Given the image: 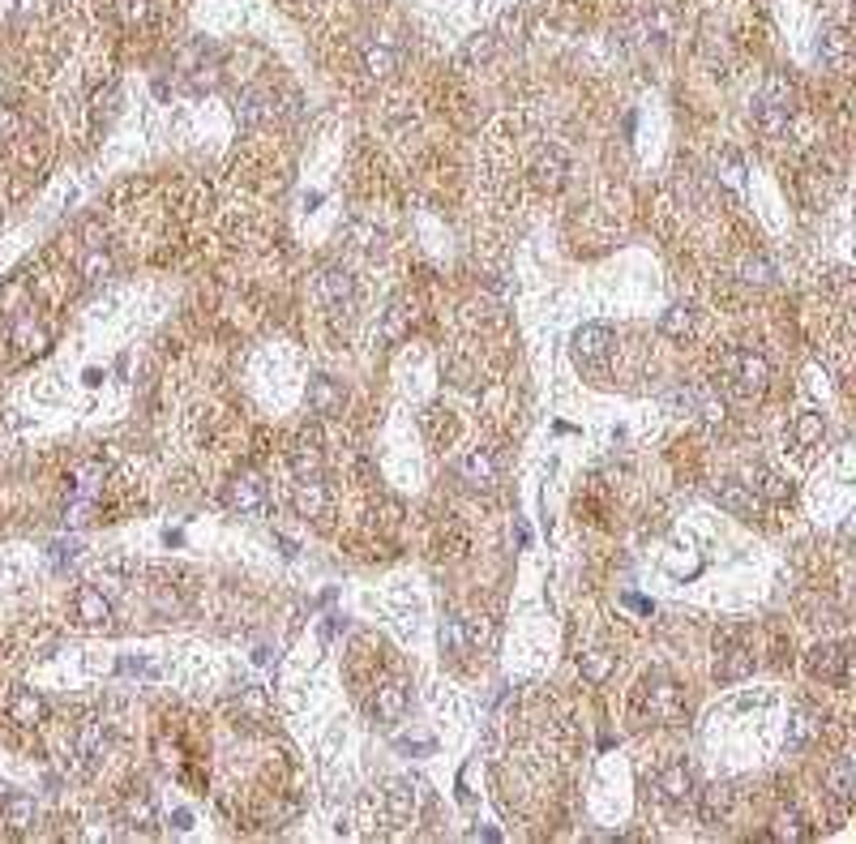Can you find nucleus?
I'll use <instances>...</instances> for the list:
<instances>
[{
	"label": "nucleus",
	"instance_id": "obj_1",
	"mask_svg": "<svg viewBox=\"0 0 856 844\" xmlns=\"http://www.w3.org/2000/svg\"><path fill=\"white\" fill-rule=\"evenodd\" d=\"M723 369V386L737 394V399H762L771 386V365L766 356L749 352V348H728L720 360Z\"/></svg>",
	"mask_w": 856,
	"mask_h": 844
},
{
	"label": "nucleus",
	"instance_id": "obj_2",
	"mask_svg": "<svg viewBox=\"0 0 856 844\" xmlns=\"http://www.w3.org/2000/svg\"><path fill=\"white\" fill-rule=\"evenodd\" d=\"M788 120H792V86H788V78L771 73L762 95L754 99V125L766 138H779V133H788Z\"/></svg>",
	"mask_w": 856,
	"mask_h": 844
},
{
	"label": "nucleus",
	"instance_id": "obj_3",
	"mask_svg": "<svg viewBox=\"0 0 856 844\" xmlns=\"http://www.w3.org/2000/svg\"><path fill=\"white\" fill-rule=\"evenodd\" d=\"M642 707H646V716H655V720H663V725H677V720L685 716L681 686H677L672 677H663V673L646 677V690H642Z\"/></svg>",
	"mask_w": 856,
	"mask_h": 844
},
{
	"label": "nucleus",
	"instance_id": "obj_4",
	"mask_svg": "<svg viewBox=\"0 0 856 844\" xmlns=\"http://www.w3.org/2000/svg\"><path fill=\"white\" fill-rule=\"evenodd\" d=\"M754 673V651L740 639V630H723L720 634V656H715V677L720 682H740Z\"/></svg>",
	"mask_w": 856,
	"mask_h": 844
},
{
	"label": "nucleus",
	"instance_id": "obj_5",
	"mask_svg": "<svg viewBox=\"0 0 856 844\" xmlns=\"http://www.w3.org/2000/svg\"><path fill=\"white\" fill-rule=\"evenodd\" d=\"M569 348H574V360L583 369H600L608 360V352H612V331L608 326H578L574 339H569Z\"/></svg>",
	"mask_w": 856,
	"mask_h": 844
},
{
	"label": "nucleus",
	"instance_id": "obj_6",
	"mask_svg": "<svg viewBox=\"0 0 856 844\" xmlns=\"http://www.w3.org/2000/svg\"><path fill=\"white\" fill-rule=\"evenodd\" d=\"M531 180H535V189H544V194L565 189V180H569V155H565L561 146H544L540 155L531 159Z\"/></svg>",
	"mask_w": 856,
	"mask_h": 844
},
{
	"label": "nucleus",
	"instance_id": "obj_7",
	"mask_svg": "<svg viewBox=\"0 0 856 844\" xmlns=\"http://www.w3.org/2000/svg\"><path fill=\"white\" fill-rule=\"evenodd\" d=\"M312 292H317V300L326 309H351L355 305V283H351V275L343 266H326L317 275V283H312Z\"/></svg>",
	"mask_w": 856,
	"mask_h": 844
},
{
	"label": "nucleus",
	"instance_id": "obj_8",
	"mask_svg": "<svg viewBox=\"0 0 856 844\" xmlns=\"http://www.w3.org/2000/svg\"><path fill=\"white\" fill-rule=\"evenodd\" d=\"M407 703H411V686L403 682V677L381 682L377 694H372V716H377V725H398L403 711H407Z\"/></svg>",
	"mask_w": 856,
	"mask_h": 844
},
{
	"label": "nucleus",
	"instance_id": "obj_9",
	"mask_svg": "<svg viewBox=\"0 0 856 844\" xmlns=\"http://www.w3.org/2000/svg\"><path fill=\"white\" fill-rule=\"evenodd\" d=\"M287 463H292L295 480L321 476V437H317V429H304L292 446H287Z\"/></svg>",
	"mask_w": 856,
	"mask_h": 844
},
{
	"label": "nucleus",
	"instance_id": "obj_10",
	"mask_svg": "<svg viewBox=\"0 0 856 844\" xmlns=\"http://www.w3.org/2000/svg\"><path fill=\"white\" fill-rule=\"evenodd\" d=\"M848 643H817L814 651H809V668H814V677H822V682H843L848 677Z\"/></svg>",
	"mask_w": 856,
	"mask_h": 844
},
{
	"label": "nucleus",
	"instance_id": "obj_11",
	"mask_svg": "<svg viewBox=\"0 0 856 844\" xmlns=\"http://www.w3.org/2000/svg\"><path fill=\"white\" fill-rule=\"evenodd\" d=\"M9 720L18 728H35V725H43L47 720V703H43V694H35L30 686H18L13 694H9Z\"/></svg>",
	"mask_w": 856,
	"mask_h": 844
},
{
	"label": "nucleus",
	"instance_id": "obj_12",
	"mask_svg": "<svg viewBox=\"0 0 856 844\" xmlns=\"http://www.w3.org/2000/svg\"><path fill=\"white\" fill-rule=\"evenodd\" d=\"M223 502H227L232 511H240V514H257L261 506H266V485H261L257 476H235V480H227Z\"/></svg>",
	"mask_w": 856,
	"mask_h": 844
},
{
	"label": "nucleus",
	"instance_id": "obj_13",
	"mask_svg": "<svg viewBox=\"0 0 856 844\" xmlns=\"http://www.w3.org/2000/svg\"><path fill=\"white\" fill-rule=\"evenodd\" d=\"M35 819H39V805H35L30 793H4V802H0V823L9 827V831H30Z\"/></svg>",
	"mask_w": 856,
	"mask_h": 844
},
{
	"label": "nucleus",
	"instance_id": "obj_14",
	"mask_svg": "<svg viewBox=\"0 0 856 844\" xmlns=\"http://www.w3.org/2000/svg\"><path fill=\"white\" fill-rule=\"evenodd\" d=\"M292 502H295V514H304V519H326V514H330V493L321 485V476L300 480L292 493Z\"/></svg>",
	"mask_w": 856,
	"mask_h": 844
},
{
	"label": "nucleus",
	"instance_id": "obj_15",
	"mask_svg": "<svg viewBox=\"0 0 856 844\" xmlns=\"http://www.w3.org/2000/svg\"><path fill=\"white\" fill-rule=\"evenodd\" d=\"M655 793H660L668 805H685L689 797H694V776H689V767L685 763L663 767L660 780H655Z\"/></svg>",
	"mask_w": 856,
	"mask_h": 844
},
{
	"label": "nucleus",
	"instance_id": "obj_16",
	"mask_svg": "<svg viewBox=\"0 0 856 844\" xmlns=\"http://www.w3.org/2000/svg\"><path fill=\"white\" fill-rule=\"evenodd\" d=\"M343 403H347V394H343V386L334 377L321 374L309 382V408L317 416H343Z\"/></svg>",
	"mask_w": 856,
	"mask_h": 844
},
{
	"label": "nucleus",
	"instance_id": "obj_17",
	"mask_svg": "<svg viewBox=\"0 0 856 844\" xmlns=\"http://www.w3.org/2000/svg\"><path fill=\"white\" fill-rule=\"evenodd\" d=\"M398 69V47L389 35H377V39L364 43V73L369 78H389Z\"/></svg>",
	"mask_w": 856,
	"mask_h": 844
},
{
	"label": "nucleus",
	"instance_id": "obj_18",
	"mask_svg": "<svg viewBox=\"0 0 856 844\" xmlns=\"http://www.w3.org/2000/svg\"><path fill=\"white\" fill-rule=\"evenodd\" d=\"M103 750H107L103 725H98V720H86V725L78 728V737H73V754H78V763L90 771V767L103 763Z\"/></svg>",
	"mask_w": 856,
	"mask_h": 844
},
{
	"label": "nucleus",
	"instance_id": "obj_19",
	"mask_svg": "<svg viewBox=\"0 0 856 844\" xmlns=\"http://www.w3.org/2000/svg\"><path fill=\"white\" fill-rule=\"evenodd\" d=\"M73 609H78V617L86 626H103V622L112 617V600H107L95 583H81L78 596H73Z\"/></svg>",
	"mask_w": 856,
	"mask_h": 844
},
{
	"label": "nucleus",
	"instance_id": "obj_20",
	"mask_svg": "<svg viewBox=\"0 0 856 844\" xmlns=\"http://www.w3.org/2000/svg\"><path fill=\"white\" fill-rule=\"evenodd\" d=\"M715 502H720L728 514H754V489L745 485V480H737V476H723L720 485H715Z\"/></svg>",
	"mask_w": 856,
	"mask_h": 844
},
{
	"label": "nucleus",
	"instance_id": "obj_21",
	"mask_svg": "<svg viewBox=\"0 0 856 844\" xmlns=\"http://www.w3.org/2000/svg\"><path fill=\"white\" fill-rule=\"evenodd\" d=\"M270 116H274V95H266V90H244L240 103H235V120H240L244 129H257V125H266Z\"/></svg>",
	"mask_w": 856,
	"mask_h": 844
},
{
	"label": "nucleus",
	"instance_id": "obj_22",
	"mask_svg": "<svg viewBox=\"0 0 856 844\" xmlns=\"http://www.w3.org/2000/svg\"><path fill=\"white\" fill-rule=\"evenodd\" d=\"M463 480H467L471 489H497V463H492V454L488 451H471L467 459H463Z\"/></svg>",
	"mask_w": 856,
	"mask_h": 844
},
{
	"label": "nucleus",
	"instance_id": "obj_23",
	"mask_svg": "<svg viewBox=\"0 0 856 844\" xmlns=\"http://www.w3.org/2000/svg\"><path fill=\"white\" fill-rule=\"evenodd\" d=\"M728 810H732V788L728 785H706L702 788V805H698V819L706 827H715L728 819Z\"/></svg>",
	"mask_w": 856,
	"mask_h": 844
},
{
	"label": "nucleus",
	"instance_id": "obj_24",
	"mask_svg": "<svg viewBox=\"0 0 856 844\" xmlns=\"http://www.w3.org/2000/svg\"><path fill=\"white\" fill-rule=\"evenodd\" d=\"M754 493H762L766 502H788L792 497V480H783L779 471L771 468H749V480H745Z\"/></svg>",
	"mask_w": 856,
	"mask_h": 844
},
{
	"label": "nucleus",
	"instance_id": "obj_25",
	"mask_svg": "<svg viewBox=\"0 0 856 844\" xmlns=\"http://www.w3.org/2000/svg\"><path fill=\"white\" fill-rule=\"evenodd\" d=\"M578 668H583V677L586 682H595V686H603L612 673H617V651H608V648H591V651H583L578 656Z\"/></svg>",
	"mask_w": 856,
	"mask_h": 844
},
{
	"label": "nucleus",
	"instance_id": "obj_26",
	"mask_svg": "<svg viewBox=\"0 0 856 844\" xmlns=\"http://www.w3.org/2000/svg\"><path fill=\"white\" fill-rule=\"evenodd\" d=\"M826 793H831L839 805L852 802V793H856V767H852V759H835V763H831V771H826Z\"/></svg>",
	"mask_w": 856,
	"mask_h": 844
},
{
	"label": "nucleus",
	"instance_id": "obj_27",
	"mask_svg": "<svg viewBox=\"0 0 856 844\" xmlns=\"http://www.w3.org/2000/svg\"><path fill=\"white\" fill-rule=\"evenodd\" d=\"M441 651H449V660H467V651H471L467 617H446V622H441Z\"/></svg>",
	"mask_w": 856,
	"mask_h": 844
},
{
	"label": "nucleus",
	"instance_id": "obj_28",
	"mask_svg": "<svg viewBox=\"0 0 856 844\" xmlns=\"http://www.w3.org/2000/svg\"><path fill=\"white\" fill-rule=\"evenodd\" d=\"M694 326H698V317H694L689 305H672V309L660 317V334L663 339H677V343H685V339L694 334Z\"/></svg>",
	"mask_w": 856,
	"mask_h": 844
},
{
	"label": "nucleus",
	"instance_id": "obj_29",
	"mask_svg": "<svg viewBox=\"0 0 856 844\" xmlns=\"http://www.w3.org/2000/svg\"><path fill=\"white\" fill-rule=\"evenodd\" d=\"M386 802H389V819H394V823H411V819H415V788H411L407 780H394L386 793Z\"/></svg>",
	"mask_w": 856,
	"mask_h": 844
},
{
	"label": "nucleus",
	"instance_id": "obj_30",
	"mask_svg": "<svg viewBox=\"0 0 856 844\" xmlns=\"http://www.w3.org/2000/svg\"><path fill=\"white\" fill-rule=\"evenodd\" d=\"M817 728H822L817 725V716L809 711V707H800L797 716L788 720V750H805L817 737Z\"/></svg>",
	"mask_w": 856,
	"mask_h": 844
},
{
	"label": "nucleus",
	"instance_id": "obj_31",
	"mask_svg": "<svg viewBox=\"0 0 856 844\" xmlns=\"http://www.w3.org/2000/svg\"><path fill=\"white\" fill-rule=\"evenodd\" d=\"M792 437H797V446H817V442L826 437L822 416H817V412H800L797 420H792Z\"/></svg>",
	"mask_w": 856,
	"mask_h": 844
},
{
	"label": "nucleus",
	"instance_id": "obj_32",
	"mask_svg": "<svg viewBox=\"0 0 856 844\" xmlns=\"http://www.w3.org/2000/svg\"><path fill=\"white\" fill-rule=\"evenodd\" d=\"M124 814H129V823L141 827V831H150V827L158 823V810H155V802H150V793H133L129 805H124Z\"/></svg>",
	"mask_w": 856,
	"mask_h": 844
},
{
	"label": "nucleus",
	"instance_id": "obj_33",
	"mask_svg": "<svg viewBox=\"0 0 856 844\" xmlns=\"http://www.w3.org/2000/svg\"><path fill=\"white\" fill-rule=\"evenodd\" d=\"M715 177L728 185V189H745V163H740V155H732V151H723V159L715 163Z\"/></svg>",
	"mask_w": 856,
	"mask_h": 844
},
{
	"label": "nucleus",
	"instance_id": "obj_34",
	"mask_svg": "<svg viewBox=\"0 0 856 844\" xmlns=\"http://www.w3.org/2000/svg\"><path fill=\"white\" fill-rule=\"evenodd\" d=\"M737 275L745 279V283H771L775 279V271H771V262L766 257H758V254H749V257H740V266H737Z\"/></svg>",
	"mask_w": 856,
	"mask_h": 844
},
{
	"label": "nucleus",
	"instance_id": "obj_35",
	"mask_svg": "<svg viewBox=\"0 0 856 844\" xmlns=\"http://www.w3.org/2000/svg\"><path fill=\"white\" fill-rule=\"evenodd\" d=\"M817 56L839 69V65L848 60V35H843V30H826V35H822V47H817Z\"/></svg>",
	"mask_w": 856,
	"mask_h": 844
},
{
	"label": "nucleus",
	"instance_id": "obj_36",
	"mask_svg": "<svg viewBox=\"0 0 856 844\" xmlns=\"http://www.w3.org/2000/svg\"><path fill=\"white\" fill-rule=\"evenodd\" d=\"M13 343H18L21 352H39L43 343H47V334H43V326H35V317H21L18 331H13Z\"/></svg>",
	"mask_w": 856,
	"mask_h": 844
},
{
	"label": "nucleus",
	"instance_id": "obj_37",
	"mask_svg": "<svg viewBox=\"0 0 856 844\" xmlns=\"http://www.w3.org/2000/svg\"><path fill=\"white\" fill-rule=\"evenodd\" d=\"M116 13L124 26H146L150 22V0H116Z\"/></svg>",
	"mask_w": 856,
	"mask_h": 844
},
{
	"label": "nucleus",
	"instance_id": "obj_38",
	"mask_svg": "<svg viewBox=\"0 0 856 844\" xmlns=\"http://www.w3.org/2000/svg\"><path fill=\"white\" fill-rule=\"evenodd\" d=\"M446 377L458 386V391H475V365L458 360V356H449V360H446Z\"/></svg>",
	"mask_w": 856,
	"mask_h": 844
},
{
	"label": "nucleus",
	"instance_id": "obj_39",
	"mask_svg": "<svg viewBox=\"0 0 856 844\" xmlns=\"http://www.w3.org/2000/svg\"><path fill=\"white\" fill-rule=\"evenodd\" d=\"M775 836H779V840H805V823H800V814H797V810H783V814H779V819H775Z\"/></svg>",
	"mask_w": 856,
	"mask_h": 844
},
{
	"label": "nucleus",
	"instance_id": "obj_40",
	"mask_svg": "<svg viewBox=\"0 0 856 844\" xmlns=\"http://www.w3.org/2000/svg\"><path fill=\"white\" fill-rule=\"evenodd\" d=\"M81 271H86V279H107L112 275V257L103 254V249H90V257H86Z\"/></svg>",
	"mask_w": 856,
	"mask_h": 844
},
{
	"label": "nucleus",
	"instance_id": "obj_41",
	"mask_svg": "<svg viewBox=\"0 0 856 844\" xmlns=\"http://www.w3.org/2000/svg\"><path fill=\"white\" fill-rule=\"evenodd\" d=\"M492 56V35H484V39H471L467 52H463V60H488Z\"/></svg>",
	"mask_w": 856,
	"mask_h": 844
},
{
	"label": "nucleus",
	"instance_id": "obj_42",
	"mask_svg": "<svg viewBox=\"0 0 856 844\" xmlns=\"http://www.w3.org/2000/svg\"><path fill=\"white\" fill-rule=\"evenodd\" d=\"M120 668H124V673H155L150 660H120Z\"/></svg>",
	"mask_w": 856,
	"mask_h": 844
},
{
	"label": "nucleus",
	"instance_id": "obj_43",
	"mask_svg": "<svg viewBox=\"0 0 856 844\" xmlns=\"http://www.w3.org/2000/svg\"><path fill=\"white\" fill-rule=\"evenodd\" d=\"M172 823L180 827V831H184V827H193V814H189V810H175V814H172Z\"/></svg>",
	"mask_w": 856,
	"mask_h": 844
},
{
	"label": "nucleus",
	"instance_id": "obj_44",
	"mask_svg": "<svg viewBox=\"0 0 856 844\" xmlns=\"http://www.w3.org/2000/svg\"><path fill=\"white\" fill-rule=\"evenodd\" d=\"M278 549H283V557H295V545L287 540V536H278Z\"/></svg>",
	"mask_w": 856,
	"mask_h": 844
},
{
	"label": "nucleus",
	"instance_id": "obj_45",
	"mask_svg": "<svg viewBox=\"0 0 856 844\" xmlns=\"http://www.w3.org/2000/svg\"><path fill=\"white\" fill-rule=\"evenodd\" d=\"M9 13H13V0H0V22L9 18Z\"/></svg>",
	"mask_w": 856,
	"mask_h": 844
}]
</instances>
